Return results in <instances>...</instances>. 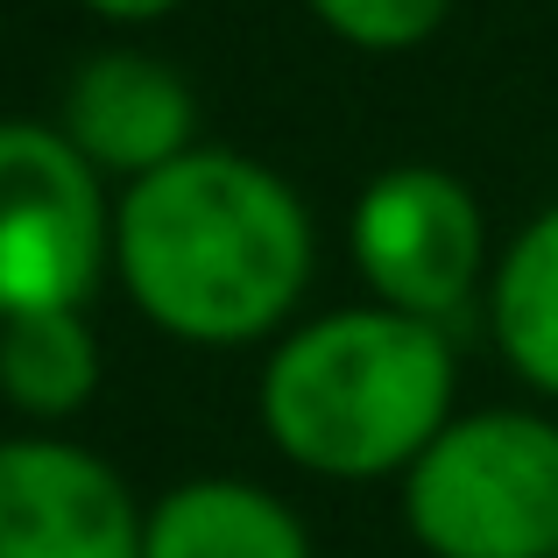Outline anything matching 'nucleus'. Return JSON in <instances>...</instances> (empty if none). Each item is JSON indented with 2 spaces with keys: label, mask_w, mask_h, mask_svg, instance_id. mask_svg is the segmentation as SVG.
Wrapping results in <instances>:
<instances>
[{
  "label": "nucleus",
  "mask_w": 558,
  "mask_h": 558,
  "mask_svg": "<svg viewBox=\"0 0 558 558\" xmlns=\"http://www.w3.org/2000/svg\"><path fill=\"white\" fill-rule=\"evenodd\" d=\"M312 213L262 156L184 149L113 198V276L184 347L276 340L312 290Z\"/></svg>",
  "instance_id": "f257e3e1"
},
{
  "label": "nucleus",
  "mask_w": 558,
  "mask_h": 558,
  "mask_svg": "<svg viewBox=\"0 0 558 558\" xmlns=\"http://www.w3.org/2000/svg\"><path fill=\"white\" fill-rule=\"evenodd\" d=\"M460 354L446 326L347 304L276 332L255 381L269 446L318 481H403V466L452 424Z\"/></svg>",
  "instance_id": "f03ea898"
},
{
  "label": "nucleus",
  "mask_w": 558,
  "mask_h": 558,
  "mask_svg": "<svg viewBox=\"0 0 558 558\" xmlns=\"http://www.w3.org/2000/svg\"><path fill=\"white\" fill-rule=\"evenodd\" d=\"M403 531L432 558H558V417L452 410L403 466Z\"/></svg>",
  "instance_id": "7ed1b4c3"
},
{
  "label": "nucleus",
  "mask_w": 558,
  "mask_h": 558,
  "mask_svg": "<svg viewBox=\"0 0 558 558\" xmlns=\"http://www.w3.org/2000/svg\"><path fill=\"white\" fill-rule=\"evenodd\" d=\"M107 269V178L57 135V121H0V318L85 304Z\"/></svg>",
  "instance_id": "20e7f679"
},
{
  "label": "nucleus",
  "mask_w": 558,
  "mask_h": 558,
  "mask_svg": "<svg viewBox=\"0 0 558 558\" xmlns=\"http://www.w3.org/2000/svg\"><path fill=\"white\" fill-rule=\"evenodd\" d=\"M347 247L375 304L446 326L481 290L488 262V219L481 198L438 163H389L361 184Z\"/></svg>",
  "instance_id": "39448f33"
},
{
  "label": "nucleus",
  "mask_w": 558,
  "mask_h": 558,
  "mask_svg": "<svg viewBox=\"0 0 558 558\" xmlns=\"http://www.w3.org/2000/svg\"><path fill=\"white\" fill-rule=\"evenodd\" d=\"M0 558H142V502L93 446L0 438Z\"/></svg>",
  "instance_id": "423d86ee"
},
{
  "label": "nucleus",
  "mask_w": 558,
  "mask_h": 558,
  "mask_svg": "<svg viewBox=\"0 0 558 558\" xmlns=\"http://www.w3.org/2000/svg\"><path fill=\"white\" fill-rule=\"evenodd\" d=\"M57 135L107 184H135L149 170L178 163L184 149H198V99L156 50L113 43L71 71Z\"/></svg>",
  "instance_id": "0eeeda50"
},
{
  "label": "nucleus",
  "mask_w": 558,
  "mask_h": 558,
  "mask_svg": "<svg viewBox=\"0 0 558 558\" xmlns=\"http://www.w3.org/2000/svg\"><path fill=\"white\" fill-rule=\"evenodd\" d=\"M142 558H312V531L262 481L205 474L142 509Z\"/></svg>",
  "instance_id": "6e6552de"
},
{
  "label": "nucleus",
  "mask_w": 558,
  "mask_h": 558,
  "mask_svg": "<svg viewBox=\"0 0 558 558\" xmlns=\"http://www.w3.org/2000/svg\"><path fill=\"white\" fill-rule=\"evenodd\" d=\"M0 396L14 417L36 432L71 424L99 396V332L85 304H50V312L0 318Z\"/></svg>",
  "instance_id": "1a4fd4ad"
},
{
  "label": "nucleus",
  "mask_w": 558,
  "mask_h": 558,
  "mask_svg": "<svg viewBox=\"0 0 558 558\" xmlns=\"http://www.w3.org/2000/svg\"><path fill=\"white\" fill-rule=\"evenodd\" d=\"M488 332L509 375L558 403V205L502 247L488 276Z\"/></svg>",
  "instance_id": "9d476101"
},
{
  "label": "nucleus",
  "mask_w": 558,
  "mask_h": 558,
  "mask_svg": "<svg viewBox=\"0 0 558 558\" xmlns=\"http://www.w3.org/2000/svg\"><path fill=\"white\" fill-rule=\"evenodd\" d=\"M304 8L354 50H417L424 36L446 28L452 0H304Z\"/></svg>",
  "instance_id": "9b49d317"
},
{
  "label": "nucleus",
  "mask_w": 558,
  "mask_h": 558,
  "mask_svg": "<svg viewBox=\"0 0 558 558\" xmlns=\"http://www.w3.org/2000/svg\"><path fill=\"white\" fill-rule=\"evenodd\" d=\"M78 8H93L99 22H113V28H149V22H163V14H178L184 0H78Z\"/></svg>",
  "instance_id": "f8f14e48"
}]
</instances>
